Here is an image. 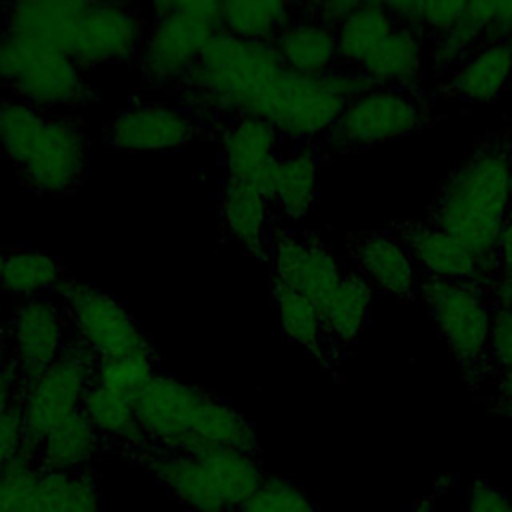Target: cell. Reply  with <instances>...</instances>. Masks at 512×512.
<instances>
[{"instance_id": "38", "label": "cell", "mask_w": 512, "mask_h": 512, "mask_svg": "<svg viewBox=\"0 0 512 512\" xmlns=\"http://www.w3.org/2000/svg\"><path fill=\"white\" fill-rule=\"evenodd\" d=\"M468 512H512V494L484 476H474L468 494Z\"/></svg>"}, {"instance_id": "6", "label": "cell", "mask_w": 512, "mask_h": 512, "mask_svg": "<svg viewBox=\"0 0 512 512\" xmlns=\"http://www.w3.org/2000/svg\"><path fill=\"white\" fill-rule=\"evenodd\" d=\"M132 68L152 88L172 92L202 54L212 36L224 30L222 2H154Z\"/></svg>"}, {"instance_id": "29", "label": "cell", "mask_w": 512, "mask_h": 512, "mask_svg": "<svg viewBox=\"0 0 512 512\" xmlns=\"http://www.w3.org/2000/svg\"><path fill=\"white\" fill-rule=\"evenodd\" d=\"M68 276L58 258L26 244L2 242L0 290L24 298L54 290Z\"/></svg>"}, {"instance_id": "41", "label": "cell", "mask_w": 512, "mask_h": 512, "mask_svg": "<svg viewBox=\"0 0 512 512\" xmlns=\"http://www.w3.org/2000/svg\"><path fill=\"white\" fill-rule=\"evenodd\" d=\"M12 364V354H10V346H8V338H6V328H4V320L0 322V378L4 376V372L8 370V366Z\"/></svg>"}, {"instance_id": "12", "label": "cell", "mask_w": 512, "mask_h": 512, "mask_svg": "<svg viewBox=\"0 0 512 512\" xmlns=\"http://www.w3.org/2000/svg\"><path fill=\"white\" fill-rule=\"evenodd\" d=\"M56 292L64 300L78 340L96 358L154 350V344L126 306L102 288L68 274L56 286Z\"/></svg>"}, {"instance_id": "33", "label": "cell", "mask_w": 512, "mask_h": 512, "mask_svg": "<svg viewBox=\"0 0 512 512\" xmlns=\"http://www.w3.org/2000/svg\"><path fill=\"white\" fill-rule=\"evenodd\" d=\"M160 370V356L154 348L116 358H96L94 380L114 392L138 398Z\"/></svg>"}, {"instance_id": "31", "label": "cell", "mask_w": 512, "mask_h": 512, "mask_svg": "<svg viewBox=\"0 0 512 512\" xmlns=\"http://www.w3.org/2000/svg\"><path fill=\"white\" fill-rule=\"evenodd\" d=\"M40 500L44 512H102L94 466L40 470Z\"/></svg>"}, {"instance_id": "10", "label": "cell", "mask_w": 512, "mask_h": 512, "mask_svg": "<svg viewBox=\"0 0 512 512\" xmlns=\"http://www.w3.org/2000/svg\"><path fill=\"white\" fill-rule=\"evenodd\" d=\"M148 24V10L134 2L78 0L68 58L86 72L102 64L132 66Z\"/></svg>"}, {"instance_id": "13", "label": "cell", "mask_w": 512, "mask_h": 512, "mask_svg": "<svg viewBox=\"0 0 512 512\" xmlns=\"http://www.w3.org/2000/svg\"><path fill=\"white\" fill-rule=\"evenodd\" d=\"M196 138H212L200 112L168 102H132L102 130V146L116 152H174Z\"/></svg>"}, {"instance_id": "4", "label": "cell", "mask_w": 512, "mask_h": 512, "mask_svg": "<svg viewBox=\"0 0 512 512\" xmlns=\"http://www.w3.org/2000/svg\"><path fill=\"white\" fill-rule=\"evenodd\" d=\"M136 412L146 440L160 448L192 454L230 448L260 454L254 428L238 410L166 370L140 392Z\"/></svg>"}, {"instance_id": "20", "label": "cell", "mask_w": 512, "mask_h": 512, "mask_svg": "<svg viewBox=\"0 0 512 512\" xmlns=\"http://www.w3.org/2000/svg\"><path fill=\"white\" fill-rule=\"evenodd\" d=\"M218 204L224 238L242 246L254 260L268 264L274 218L260 188L254 182L222 176Z\"/></svg>"}, {"instance_id": "9", "label": "cell", "mask_w": 512, "mask_h": 512, "mask_svg": "<svg viewBox=\"0 0 512 512\" xmlns=\"http://www.w3.org/2000/svg\"><path fill=\"white\" fill-rule=\"evenodd\" d=\"M440 120L432 90L378 86L352 100L318 144L342 152L364 150L414 136Z\"/></svg>"}, {"instance_id": "16", "label": "cell", "mask_w": 512, "mask_h": 512, "mask_svg": "<svg viewBox=\"0 0 512 512\" xmlns=\"http://www.w3.org/2000/svg\"><path fill=\"white\" fill-rule=\"evenodd\" d=\"M318 142L290 144L266 170L258 182L274 224L300 222L314 206L318 192V168L324 160Z\"/></svg>"}, {"instance_id": "25", "label": "cell", "mask_w": 512, "mask_h": 512, "mask_svg": "<svg viewBox=\"0 0 512 512\" xmlns=\"http://www.w3.org/2000/svg\"><path fill=\"white\" fill-rule=\"evenodd\" d=\"M422 38L406 26H398L380 42V46L358 68L378 86L418 88L424 78Z\"/></svg>"}, {"instance_id": "36", "label": "cell", "mask_w": 512, "mask_h": 512, "mask_svg": "<svg viewBox=\"0 0 512 512\" xmlns=\"http://www.w3.org/2000/svg\"><path fill=\"white\" fill-rule=\"evenodd\" d=\"M512 372V306L494 312L486 374L476 394L492 380ZM474 394V396H476Z\"/></svg>"}, {"instance_id": "30", "label": "cell", "mask_w": 512, "mask_h": 512, "mask_svg": "<svg viewBox=\"0 0 512 512\" xmlns=\"http://www.w3.org/2000/svg\"><path fill=\"white\" fill-rule=\"evenodd\" d=\"M394 28L384 2H358L336 30L338 66L358 70Z\"/></svg>"}, {"instance_id": "28", "label": "cell", "mask_w": 512, "mask_h": 512, "mask_svg": "<svg viewBox=\"0 0 512 512\" xmlns=\"http://www.w3.org/2000/svg\"><path fill=\"white\" fill-rule=\"evenodd\" d=\"M496 0L466 2L456 22L440 38L430 42L428 58L432 68L444 74L454 72L472 52L486 46L488 28L494 16Z\"/></svg>"}, {"instance_id": "44", "label": "cell", "mask_w": 512, "mask_h": 512, "mask_svg": "<svg viewBox=\"0 0 512 512\" xmlns=\"http://www.w3.org/2000/svg\"><path fill=\"white\" fill-rule=\"evenodd\" d=\"M0 322H2V318H0Z\"/></svg>"}, {"instance_id": "14", "label": "cell", "mask_w": 512, "mask_h": 512, "mask_svg": "<svg viewBox=\"0 0 512 512\" xmlns=\"http://www.w3.org/2000/svg\"><path fill=\"white\" fill-rule=\"evenodd\" d=\"M270 276L310 300L318 312L328 306L346 268L318 232L274 224L268 240Z\"/></svg>"}, {"instance_id": "7", "label": "cell", "mask_w": 512, "mask_h": 512, "mask_svg": "<svg viewBox=\"0 0 512 512\" xmlns=\"http://www.w3.org/2000/svg\"><path fill=\"white\" fill-rule=\"evenodd\" d=\"M418 296L446 342L464 386L476 394L486 374L494 320L488 286L418 276Z\"/></svg>"}, {"instance_id": "11", "label": "cell", "mask_w": 512, "mask_h": 512, "mask_svg": "<svg viewBox=\"0 0 512 512\" xmlns=\"http://www.w3.org/2000/svg\"><path fill=\"white\" fill-rule=\"evenodd\" d=\"M94 366L96 356L76 336L42 374L24 384V444L20 454H28L46 432L80 410Z\"/></svg>"}, {"instance_id": "32", "label": "cell", "mask_w": 512, "mask_h": 512, "mask_svg": "<svg viewBox=\"0 0 512 512\" xmlns=\"http://www.w3.org/2000/svg\"><path fill=\"white\" fill-rule=\"evenodd\" d=\"M292 20H294V2H274V0L222 2L224 32L242 40L272 44Z\"/></svg>"}, {"instance_id": "15", "label": "cell", "mask_w": 512, "mask_h": 512, "mask_svg": "<svg viewBox=\"0 0 512 512\" xmlns=\"http://www.w3.org/2000/svg\"><path fill=\"white\" fill-rule=\"evenodd\" d=\"M4 328L12 360L24 384L42 374L76 338L56 288L24 298L12 318L4 322Z\"/></svg>"}, {"instance_id": "37", "label": "cell", "mask_w": 512, "mask_h": 512, "mask_svg": "<svg viewBox=\"0 0 512 512\" xmlns=\"http://www.w3.org/2000/svg\"><path fill=\"white\" fill-rule=\"evenodd\" d=\"M490 296H492L494 312L512 306V206L506 214V220L500 230L498 246H496Z\"/></svg>"}, {"instance_id": "21", "label": "cell", "mask_w": 512, "mask_h": 512, "mask_svg": "<svg viewBox=\"0 0 512 512\" xmlns=\"http://www.w3.org/2000/svg\"><path fill=\"white\" fill-rule=\"evenodd\" d=\"M512 74V38L486 44L472 52L446 82L440 94L450 102L480 104L492 102L506 88Z\"/></svg>"}, {"instance_id": "5", "label": "cell", "mask_w": 512, "mask_h": 512, "mask_svg": "<svg viewBox=\"0 0 512 512\" xmlns=\"http://www.w3.org/2000/svg\"><path fill=\"white\" fill-rule=\"evenodd\" d=\"M126 460L194 512H236L268 474L258 456L230 448L192 454L144 440Z\"/></svg>"}, {"instance_id": "43", "label": "cell", "mask_w": 512, "mask_h": 512, "mask_svg": "<svg viewBox=\"0 0 512 512\" xmlns=\"http://www.w3.org/2000/svg\"><path fill=\"white\" fill-rule=\"evenodd\" d=\"M0 276H2V240H0Z\"/></svg>"}, {"instance_id": "26", "label": "cell", "mask_w": 512, "mask_h": 512, "mask_svg": "<svg viewBox=\"0 0 512 512\" xmlns=\"http://www.w3.org/2000/svg\"><path fill=\"white\" fill-rule=\"evenodd\" d=\"M288 68L306 74L322 76L338 68L336 28L302 18L294 10V20L272 42Z\"/></svg>"}, {"instance_id": "3", "label": "cell", "mask_w": 512, "mask_h": 512, "mask_svg": "<svg viewBox=\"0 0 512 512\" xmlns=\"http://www.w3.org/2000/svg\"><path fill=\"white\" fill-rule=\"evenodd\" d=\"M90 144L86 124L72 114L0 96V150L30 194H76L88 176Z\"/></svg>"}, {"instance_id": "35", "label": "cell", "mask_w": 512, "mask_h": 512, "mask_svg": "<svg viewBox=\"0 0 512 512\" xmlns=\"http://www.w3.org/2000/svg\"><path fill=\"white\" fill-rule=\"evenodd\" d=\"M236 512H318L314 502L286 478L266 474L264 482Z\"/></svg>"}, {"instance_id": "40", "label": "cell", "mask_w": 512, "mask_h": 512, "mask_svg": "<svg viewBox=\"0 0 512 512\" xmlns=\"http://www.w3.org/2000/svg\"><path fill=\"white\" fill-rule=\"evenodd\" d=\"M450 484H452V476H440V478L434 482L432 490H430L426 496H422V498H418V500H414V502L410 504L408 512H436L438 500H440V496L444 494V490H446Z\"/></svg>"}, {"instance_id": "19", "label": "cell", "mask_w": 512, "mask_h": 512, "mask_svg": "<svg viewBox=\"0 0 512 512\" xmlns=\"http://www.w3.org/2000/svg\"><path fill=\"white\" fill-rule=\"evenodd\" d=\"M346 248L356 266L354 270L368 278L370 284H376L402 304H410L418 296V270L414 260L390 228L350 234Z\"/></svg>"}, {"instance_id": "42", "label": "cell", "mask_w": 512, "mask_h": 512, "mask_svg": "<svg viewBox=\"0 0 512 512\" xmlns=\"http://www.w3.org/2000/svg\"><path fill=\"white\" fill-rule=\"evenodd\" d=\"M510 128H512V120H510ZM510 206H512V170H510Z\"/></svg>"}, {"instance_id": "39", "label": "cell", "mask_w": 512, "mask_h": 512, "mask_svg": "<svg viewBox=\"0 0 512 512\" xmlns=\"http://www.w3.org/2000/svg\"><path fill=\"white\" fill-rule=\"evenodd\" d=\"M474 398L492 412L512 418V372L488 382Z\"/></svg>"}, {"instance_id": "8", "label": "cell", "mask_w": 512, "mask_h": 512, "mask_svg": "<svg viewBox=\"0 0 512 512\" xmlns=\"http://www.w3.org/2000/svg\"><path fill=\"white\" fill-rule=\"evenodd\" d=\"M0 96L54 112L76 110L98 98L90 72L68 56L4 30H0Z\"/></svg>"}, {"instance_id": "27", "label": "cell", "mask_w": 512, "mask_h": 512, "mask_svg": "<svg viewBox=\"0 0 512 512\" xmlns=\"http://www.w3.org/2000/svg\"><path fill=\"white\" fill-rule=\"evenodd\" d=\"M102 452L100 438L82 410L46 432L38 444L26 454L40 470H76L92 466Z\"/></svg>"}, {"instance_id": "2", "label": "cell", "mask_w": 512, "mask_h": 512, "mask_svg": "<svg viewBox=\"0 0 512 512\" xmlns=\"http://www.w3.org/2000/svg\"><path fill=\"white\" fill-rule=\"evenodd\" d=\"M512 128L484 132L448 172L424 220L462 242L484 264L490 282L502 224L510 210Z\"/></svg>"}, {"instance_id": "23", "label": "cell", "mask_w": 512, "mask_h": 512, "mask_svg": "<svg viewBox=\"0 0 512 512\" xmlns=\"http://www.w3.org/2000/svg\"><path fill=\"white\" fill-rule=\"evenodd\" d=\"M372 284L358 270H346L338 290L322 310V322L332 348L346 362L370 326Z\"/></svg>"}, {"instance_id": "24", "label": "cell", "mask_w": 512, "mask_h": 512, "mask_svg": "<svg viewBox=\"0 0 512 512\" xmlns=\"http://www.w3.org/2000/svg\"><path fill=\"white\" fill-rule=\"evenodd\" d=\"M270 298L274 306L280 312V322H282V332L284 336L302 346L320 366L328 372H338L342 370L344 362L336 354V350L330 344V338L326 334L322 316L318 308L306 300L302 294L294 292L280 280L270 276Z\"/></svg>"}, {"instance_id": "1", "label": "cell", "mask_w": 512, "mask_h": 512, "mask_svg": "<svg viewBox=\"0 0 512 512\" xmlns=\"http://www.w3.org/2000/svg\"><path fill=\"white\" fill-rule=\"evenodd\" d=\"M376 82L362 70L334 68L322 76L300 74L272 44L228 32L208 40L198 60L168 92L212 124L232 114H250L272 124L288 142L308 144L334 126L344 108Z\"/></svg>"}, {"instance_id": "17", "label": "cell", "mask_w": 512, "mask_h": 512, "mask_svg": "<svg viewBox=\"0 0 512 512\" xmlns=\"http://www.w3.org/2000/svg\"><path fill=\"white\" fill-rule=\"evenodd\" d=\"M406 246L418 276L448 282H480L490 290L484 264L462 242L426 220H398L388 226Z\"/></svg>"}, {"instance_id": "22", "label": "cell", "mask_w": 512, "mask_h": 512, "mask_svg": "<svg viewBox=\"0 0 512 512\" xmlns=\"http://www.w3.org/2000/svg\"><path fill=\"white\" fill-rule=\"evenodd\" d=\"M134 396L114 392L98 384L92 376V382L82 398L80 410L96 430L102 452H114L126 458L132 450L144 444L146 436L138 422Z\"/></svg>"}, {"instance_id": "18", "label": "cell", "mask_w": 512, "mask_h": 512, "mask_svg": "<svg viewBox=\"0 0 512 512\" xmlns=\"http://www.w3.org/2000/svg\"><path fill=\"white\" fill-rule=\"evenodd\" d=\"M212 138L220 142L224 176L258 182L270 164L292 144L272 124L250 114H232L216 120Z\"/></svg>"}, {"instance_id": "34", "label": "cell", "mask_w": 512, "mask_h": 512, "mask_svg": "<svg viewBox=\"0 0 512 512\" xmlns=\"http://www.w3.org/2000/svg\"><path fill=\"white\" fill-rule=\"evenodd\" d=\"M0 512H44L40 466L26 454L14 456L0 470Z\"/></svg>"}]
</instances>
